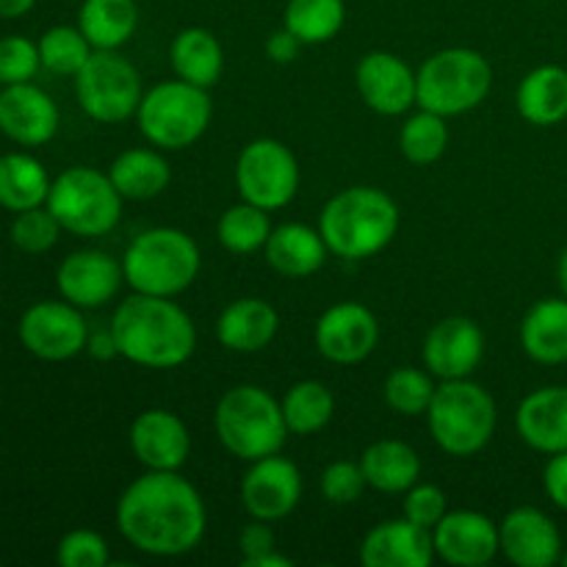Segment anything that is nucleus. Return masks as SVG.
<instances>
[{
	"instance_id": "f257e3e1",
	"label": "nucleus",
	"mask_w": 567,
	"mask_h": 567,
	"mask_svg": "<svg viewBox=\"0 0 567 567\" xmlns=\"http://www.w3.org/2000/svg\"><path fill=\"white\" fill-rule=\"evenodd\" d=\"M120 535L150 557H183L203 543L208 513L197 487L177 471H147L116 504Z\"/></svg>"
},
{
	"instance_id": "f03ea898",
	"label": "nucleus",
	"mask_w": 567,
	"mask_h": 567,
	"mask_svg": "<svg viewBox=\"0 0 567 567\" xmlns=\"http://www.w3.org/2000/svg\"><path fill=\"white\" fill-rule=\"evenodd\" d=\"M116 349L144 369H177L197 349V327L172 297L133 293L111 319Z\"/></svg>"
},
{
	"instance_id": "7ed1b4c3",
	"label": "nucleus",
	"mask_w": 567,
	"mask_h": 567,
	"mask_svg": "<svg viewBox=\"0 0 567 567\" xmlns=\"http://www.w3.org/2000/svg\"><path fill=\"white\" fill-rule=\"evenodd\" d=\"M399 205L382 188L352 186L324 205L319 233L332 255L343 260H365L382 252L396 238Z\"/></svg>"
},
{
	"instance_id": "20e7f679",
	"label": "nucleus",
	"mask_w": 567,
	"mask_h": 567,
	"mask_svg": "<svg viewBox=\"0 0 567 567\" xmlns=\"http://www.w3.org/2000/svg\"><path fill=\"white\" fill-rule=\"evenodd\" d=\"M199 266L203 258L197 241L177 227H153L138 233L122 258L125 282L133 291L172 299L197 280Z\"/></svg>"
},
{
	"instance_id": "39448f33",
	"label": "nucleus",
	"mask_w": 567,
	"mask_h": 567,
	"mask_svg": "<svg viewBox=\"0 0 567 567\" xmlns=\"http://www.w3.org/2000/svg\"><path fill=\"white\" fill-rule=\"evenodd\" d=\"M214 426L221 446L244 463L280 454L288 437L282 404L258 385L230 388L216 404Z\"/></svg>"
},
{
	"instance_id": "423d86ee",
	"label": "nucleus",
	"mask_w": 567,
	"mask_h": 567,
	"mask_svg": "<svg viewBox=\"0 0 567 567\" xmlns=\"http://www.w3.org/2000/svg\"><path fill=\"white\" fill-rule=\"evenodd\" d=\"M430 435L452 457H474L496 432V402L491 391L465 380H443L430 410Z\"/></svg>"
},
{
	"instance_id": "0eeeda50",
	"label": "nucleus",
	"mask_w": 567,
	"mask_h": 567,
	"mask_svg": "<svg viewBox=\"0 0 567 567\" xmlns=\"http://www.w3.org/2000/svg\"><path fill=\"white\" fill-rule=\"evenodd\" d=\"M491 86V61L480 50L446 48L421 64L415 103L441 116H457L480 109Z\"/></svg>"
},
{
	"instance_id": "6e6552de",
	"label": "nucleus",
	"mask_w": 567,
	"mask_h": 567,
	"mask_svg": "<svg viewBox=\"0 0 567 567\" xmlns=\"http://www.w3.org/2000/svg\"><path fill=\"white\" fill-rule=\"evenodd\" d=\"M214 105L208 89L186 81L155 83L138 103V131L153 147L186 150L208 131Z\"/></svg>"
},
{
	"instance_id": "1a4fd4ad",
	"label": "nucleus",
	"mask_w": 567,
	"mask_h": 567,
	"mask_svg": "<svg viewBox=\"0 0 567 567\" xmlns=\"http://www.w3.org/2000/svg\"><path fill=\"white\" fill-rule=\"evenodd\" d=\"M122 194L105 172L94 166H72L61 172L48 194L50 214L66 233L83 238L105 236L122 216Z\"/></svg>"
},
{
	"instance_id": "9d476101",
	"label": "nucleus",
	"mask_w": 567,
	"mask_h": 567,
	"mask_svg": "<svg viewBox=\"0 0 567 567\" xmlns=\"http://www.w3.org/2000/svg\"><path fill=\"white\" fill-rule=\"evenodd\" d=\"M75 94L86 116L103 125L136 116L142 103V75L120 50H94L75 75Z\"/></svg>"
},
{
	"instance_id": "9b49d317",
	"label": "nucleus",
	"mask_w": 567,
	"mask_h": 567,
	"mask_svg": "<svg viewBox=\"0 0 567 567\" xmlns=\"http://www.w3.org/2000/svg\"><path fill=\"white\" fill-rule=\"evenodd\" d=\"M236 186L241 199L258 205V208H286L299 192L297 158L277 138H255L238 155Z\"/></svg>"
},
{
	"instance_id": "f8f14e48",
	"label": "nucleus",
	"mask_w": 567,
	"mask_h": 567,
	"mask_svg": "<svg viewBox=\"0 0 567 567\" xmlns=\"http://www.w3.org/2000/svg\"><path fill=\"white\" fill-rule=\"evenodd\" d=\"M20 341L39 360H70L86 349L89 330L72 302H37L22 313Z\"/></svg>"
},
{
	"instance_id": "ddd939ff",
	"label": "nucleus",
	"mask_w": 567,
	"mask_h": 567,
	"mask_svg": "<svg viewBox=\"0 0 567 567\" xmlns=\"http://www.w3.org/2000/svg\"><path fill=\"white\" fill-rule=\"evenodd\" d=\"M380 341L377 316L360 302H338L316 321V349L338 365L363 363Z\"/></svg>"
},
{
	"instance_id": "4468645a",
	"label": "nucleus",
	"mask_w": 567,
	"mask_h": 567,
	"mask_svg": "<svg viewBox=\"0 0 567 567\" xmlns=\"http://www.w3.org/2000/svg\"><path fill=\"white\" fill-rule=\"evenodd\" d=\"M302 498V474L291 460L271 454L255 460L241 480V502L252 518L282 520L297 509Z\"/></svg>"
},
{
	"instance_id": "2eb2a0df",
	"label": "nucleus",
	"mask_w": 567,
	"mask_h": 567,
	"mask_svg": "<svg viewBox=\"0 0 567 567\" xmlns=\"http://www.w3.org/2000/svg\"><path fill=\"white\" fill-rule=\"evenodd\" d=\"M485 358V332L474 319L449 316L430 330L424 341V363L441 380H465Z\"/></svg>"
},
{
	"instance_id": "dca6fc26",
	"label": "nucleus",
	"mask_w": 567,
	"mask_h": 567,
	"mask_svg": "<svg viewBox=\"0 0 567 567\" xmlns=\"http://www.w3.org/2000/svg\"><path fill=\"white\" fill-rule=\"evenodd\" d=\"M358 92L371 111L382 116H399L415 105L419 75L410 64L388 50H374L358 64Z\"/></svg>"
},
{
	"instance_id": "f3484780",
	"label": "nucleus",
	"mask_w": 567,
	"mask_h": 567,
	"mask_svg": "<svg viewBox=\"0 0 567 567\" xmlns=\"http://www.w3.org/2000/svg\"><path fill=\"white\" fill-rule=\"evenodd\" d=\"M498 548L518 567H551L563 559V535L537 507H515L498 524Z\"/></svg>"
},
{
	"instance_id": "a211bd4d",
	"label": "nucleus",
	"mask_w": 567,
	"mask_h": 567,
	"mask_svg": "<svg viewBox=\"0 0 567 567\" xmlns=\"http://www.w3.org/2000/svg\"><path fill=\"white\" fill-rule=\"evenodd\" d=\"M122 282H125L122 264H116L109 252H100V249H81V252L66 255L55 275L61 297L75 308L86 310L109 305Z\"/></svg>"
},
{
	"instance_id": "6ab92c4d",
	"label": "nucleus",
	"mask_w": 567,
	"mask_h": 567,
	"mask_svg": "<svg viewBox=\"0 0 567 567\" xmlns=\"http://www.w3.org/2000/svg\"><path fill=\"white\" fill-rule=\"evenodd\" d=\"M435 554L454 567H482L491 563L498 548V526L476 509H454L432 529Z\"/></svg>"
},
{
	"instance_id": "aec40b11",
	"label": "nucleus",
	"mask_w": 567,
	"mask_h": 567,
	"mask_svg": "<svg viewBox=\"0 0 567 567\" xmlns=\"http://www.w3.org/2000/svg\"><path fill=\"white\" fill-rule=\"evenodd\" d=\"M59 105L31 81L11 83L0 92V131L17 144H48L59 133Z\"/></svg>"
},
{
	"instance_id": "412c9836",
	"label": "nucleus",
	"mask_w": 567,
	"mask_h": 567,
	"mask_svg": "<svg viewBox=\"0 0 567 567\" xmlns=\"http://www.w3.org/2000/svg\"><path fill=\"white\" fill-rule=\"evenodd\" d=\"M131 449L147 471H181L192 452V435L169 410H144L131 424Z\"/></svg>"
},
{
	"instance_id": "4be33fe9",
	"label": "nucleus",
	"mask_w": 567,
	"mask_h": 567,
	"mask_svg": "<svg viewBox=\"0 0 567 567\" xmlns=\"http://www.w3.org/2000/svg\"><path fill=\"white\" fill-rule=\"evenodd\" d=\"M435 557L432 532L408 518L382 520L360 543L365 567H430Z\"/></svg>"
},
{
	"instance_id": "5701e85b",
	"label": "nucleus",
	"mask_w": 567,
	"mask_h": 567,
	"mask_svg": "<svg viewBox=\"0 0 567 567\" xmlns=\"http://www.w3.org/2000/svg\"><path fill=\"white\" fill-rule=\"evenodd\" d=\"M520 441L540 454L567 452V388L548 385L532 391L515 413Z\"/></svg>"
},
{
	"instance_id": "b1692460",
	"label": "nucleus",
	"mask_w": 567,
	"mask_h": 567,
	"mask_svg": "<svg viewBox=\"0 0 567 567\" xmlns=\"http://www.w3.org/2000/svg\"><path fill=\"white\" fill-rule=\"evenodd\" d=\"M277 327H280V316L266 299L244 297L221 310L216 321V338L230 352L252 354L275 341Z\"/></svg>"
},
{
	"instance_id": "393cba45",
	"label": "nucleus",
	"mask_w": 567,
	"mask_h": 567,
	"mask_svg": "<svg viewBox=\"0 0 567 567\" xmlns=\"http://www.w3.org/2000/svg\"><path fill=\"white\" fill-rule=\"evenodd\" d=\"M264 249L271 269L282 277H293V280L316 275L330 252L321 233L308 225H299V221L275 227Z\"/></svg>"
},
{
	"instance_id": "a878e982",
	"label": "nucleus",
	"mask_w": 567,
	"mask_h": 567,
	"mask_svg": "<svg viewBox=\"0 0 567 567\" xmlns=\"http://www.w3.org/2000/svg\"><path fill=\"white\" fill-rule=\"evenodd\" d=\"M520 347L535 363H567V297L540 299L520 324Z\"/></svg>"
},
{
	"instance_id": "bb28decb",
	"label": "nucleus",
	"mask_w": 567,
	"mask_h": 567,
	"mask_svg": "<svg viewBox=\"0 0 567 567\" xmlns=\"http://www.w3.org/2000/svg\"><path fill=\"white\" fill-rule=\"evenodd\" d=\"M518 114L529 125L551 127L567 120V70L557 64H543L520 81L515 92Z\"/></svg>"
},
{
	"instance_id": "cd10ccee",
	"label": "nucleus",
	"mask_w": 567,
	"mask_h": 567,
	"mask_svg": "<svg viewBox=\"0 0 567 567\" xmlns=\"http://www.w3.org/2000/svg\"><path fill=\"white\" fill-rule=\"evenodd\" d=\"M169 61L181 81L210 89L225 70V50L208 28H186L172 42Z\"/></svg>"
},
{
	"instance_id": "c85d7f7f",
	"label": "nucleus",
	"mask_w": 567,
	"mask_h": 567,
	"mask_svg": "<svg viewBox=\"0 0 567 567\" xmlns=\"http://www.w3.org/2000/svg\"><path fill=\"white\" fill-rule=\"evenodd\" d=\"M365 482L380 493H408L421 476V460L410 443L377 441L360 457Z\"/></svg>"
},
{
	"instance_id": "c756f323",
	"label": "nucleus",
	"mask_w": 567,
	"mask_h": 567,
	"mask_svg": "<svg viewBox=\"0 0 567 567\" xmlns=\"http://www.w3.org/2000/svg\"><path fill=\"white\" fill-rule=\"evenodd\" d=\"M138 25L136 0H83L78 28L94 50H120Z\"/></svg>"
},
{
	"instance_id": "7c9ffc66",
	"label": "nucleus",
	"mask_w": 567,
	"mask_h": 567,
	"mask_svg": "<svg viewBox=\"0 0 567 567\" xmlns=\"http://www.w3.org/2000/svg\"><path fill=\"white\" fill-rule=\"evenodd\" d=\"M109 177L125 199H153L161 192H166L172 181V169L164 155L155 153V150L133 147L116 155Z\"/></svg>"
},
{
	"instance_id": "2f4dec72",
	"label": "nucleus",
	"mask_w": 567,
	"mask_h": 567,
	"mask_svg": "<svg viewBox=\"0 0 567 567\" xmlns=\"http://www.w3.org/2000/svg\"><path fill=\"white\" fill-rule=\"evenodd\" d=\"M50 177L33 155L9 153L0 158V205L6 210H31L48 203Z\"/></svg>"
},
{
	"instance_id": "473e14b6",
	"label": "nucleus",
	"mask_w": 567,
	"mask_h": 567,
	"mask_svg": "<svg viewBox=\"0 0 567 567\" xmlns=\"http://www.w3.org/2000/svg\"><path fill=\"white\" fill-rule=\"evenodd\" d=\"M280 404L288 432L293 435H316L330 424L332 413H336L332 391L319 380H302L291 385Z\"/></svg>"
},
{
	"instance_id": "72a5a7b5",
	"label": "nucleus",
	"mask_w": 567,
	"mask_h": 567,
	"mask_svg": "<svg viewBox=\"0 0 567 567\" xmlns=\"http://www.w3.org/2000/svg\"><path fill=\"white\" fill-rule=\"evenodd\" d=\"M271 230L275 227L269 221V210L258 208V205L247 203V199L227 208L221 214L219 227H216L221 247L233 255H252L264 249Z\"/></svg>"
},
{
	"instance_id": "f704fd0d",
	"label": "nucleus",
	"mask_w": 567,
	"mask_h": 567,
	"mask_svg": "<svg viewBox=\"0 0 567 567\" xmlns=\"http://www.w3.org/2000/svg\"><path fill=\"white\" fill-rule=\"evenodd\" d=\"M347 20L343 0H288L286 28L302 39V44H324L336 37Z\"/></svg>"
},
{
	"instance_id": "c9c22d12",
	"label": "nucleus",
	"mask_w": 567,
	"mask_h": 567,
	"mask_svg": "<svg viewBox=\"0 0 567 567\" xmlns=\"http://www.w3.org/2000/svg\"><path fill=\"white\" fill-rule=\"evenodd\" d=\"M399 147H402L404 158L410 164H435L449 147V127L446 116L435 114V111L421 109L419 114L410 116L399 133Z\"/></svg>"
},
{
	"instance_id": "e433bc0d",
	"label": "nucleus",
	"mask_w": 567,
	"mask_h": 567,
	"mask_svg": "<svg viewBox=\"0 0 567 567\" xmlns=\"http://www.w3.org/2000/svg\"><path fill=\"white\" fill-rule=\"evenodd\" d=\"M94 53V48L89 44V39L83 37L81 28L70 25H55L39 39V55H42L44 70L55 72V75H72L83 70V64L89 61V55Z\"/></svg>"
},
{
	"instance_id": "4c0bfd02",
	"label": "nucleus",
	"mask_w": 567,
	"mask_h": 567,
	"mask_svg": "<svg viewBox=\"0 0 567 567\" xmlns=\"http://www.w3.org/2000/svg\"><path fill=\"white\" fill-rule=\"evenodd\" d=\"M437 385L426 371L413 369V365H402V369L391 371L385 380V402L393 413L408 415H426L432 399H435Z\"/></svg>"
},
{
	"instance_id": "58836bf2",
	"label": "nucleus",
	"mask_w": 567,
	"mask_h": 567,
	"mask_svg": "<svg viewBox=\"0 0 567 567\" xmlns=\"http://www.w3.org/2000/svg\"><path fill=\"white\" fill-rule=\"evenodd\" d=\"M64 227L59 225L53 214H50L48 205H39V208L31 210H20L17 219L11 221V241H14L17 249L28 255H42L48 249L55 247L59 241V233Z\"/></svg>"
},
{
	"instance_id": "ea45409f",
	"label": "nucleus",
	"mask_w": 567,
	"mask_h": 567,
	"mask_svg": "<svg viewBox=\"0 0 567 567\" xmlns=\"http://www.w3.org/2000/svg\"><path fill=\"white\" fill-rule=\"evenodd\" d=\"M365 474L360 468V463H349V460H338V463H330L324 471H321V496L327 498L336 507H347V504H354L365 491Z\"/></svg>"
},
{
	"instance_id": "a19ab883",
	"label": "nucleus",
	"mask_w": 567,
	"mask_h": 567,
	"mask_svg": "<svg viewBox=\"0 0 567 567\" xmlns=\"http://www.w3.org/2000/svg\"><path fill=\"white\" fill-rule=\"evenodd\" d=\"M42 66L39 44L25 37L0 39V83H28Z\"/></svg>"
},
{
	"instance_id": "79ce46f5",
	"label": "nucleus",
	"mask_w": 567,
	"mask_h": 567,
	"mask_svg": "<svg viewBox=\"0 0 567 567\" xmlns=\"http://www.w3.org/2000/svg\"><path fill=\"white\" fill-rule=\"evenodd\" d=\"M55 559L61 567H103L111 563V551L103 535L92 529H75L61 537Z\"/></svg>"
},
{
	"instance_id": "37998d69",
	"label": "nucleus",
	"mask_w": 567,
	"mask_h": 567,
	"mask_svg": "<svg viewBox=\"0 0 567 567\" xmlns=\"http://www.w3.org/2000/svg\"><path fill=\"white\" fill-rule=\"evenodd\" d=\"M446 513H449L446 493H443L437 485L415 482V485L408 491V496H404V518L424 526V529L430 532L441 524V518Z\"/></svg>"
},
{
	"instance_id": "c03bdc74",
	"label": "nucleus",
	"mask_w": 567,
	"mask_h": 567,
	"mask_svg": "<svg viewBox=\"0 0 567 567\" xmlns=\"http://www.w3.org/2000/svg\"><path fill=\"white\" fill-rule=\"evenodd\" d=\"M238 548H241L244 554V563H252V559L275 551L277 543H275V532L269 529V520L255 518V524L244 526L241 535H238Z\"/></svg>"
},
{
	"instance_id": "a18cd8bd",
	"label": "nucleus",
	"mask_w": 567,
	"mask_h": 567,
	"mask_svg": "<svg viewBox=\"0 0 567 567\" xmlns=\"http://www.w3.org/2000/svg\"><path fill=\"white\" fill-rule=\"evenodd\" d=\"M543 485H546L548 498L567 513V452L551 454L543 471Z\"/></svg>"
},
{
	"instance_id": "49530a36",
	"label": "nucleus",
	"mask_w": 567,
	"mask_h": 567,
	"mask_svg": "<svg viewBox=\"0 0 567 567\" xmlns=\"http://www.w3.org/2000/svg\"><path fill=\"white\" fill-rule=\"evenodd\" d=\"M299 50H302V39L288 31V28H280V31L266 39V53L275 64H291V61H297Z\"/></svg>"
},
{
	"instance_id": "de8ad7c7",
	"label": "nucleus",
	"mask_w": 567,
	"mask_h": 567,
	"mask_svg": "<svg viewBox=\"0 0 567 567\" xmlns=\"http://www.w3.org/2000/svg\"><path fill=\"white\" fill-rule=\"evenodd\" d=\"M86 352L97 360H109V358H116V354H120L111 327L105 332H94V336H89Z\"/></svg>"
},
{
	"instance_id": "09e8293b",
	"label": "nucleus",
	"mask_w": 567,
	"mask_h": 567,
	"mask_svg": "<svg viewBox=\"0 0 567 567\" xmlns=\"http://www.w3.org/2000/svg\"><path fill=\"white\" fill-rule=\"evenodd\" d=\"M37 6V0H0V17L14 20V17L28 14Z\"/></svg>"
},
{
	"instance_id": "8fccbe9b",
	"label": "nucleus",
	"mask_w": 567,
	"mask_h": 567,
	"mask_svg": "<svg viewBox=\"0 0 567 567\" xmlns=\"http://www.w3.org/2000/svg\"><path fill=\"white\" fill-rule=\"evenodd\" d=\"M244 565L247 567H291L293 559L286 557V554H277V548H275V551L264 554V557L252 559V563H244Z\"/></svg>"
},
{
	"instance_id": "3c124183",
	"label": "nucleus",
	"mask_w": 567,
	"mask_h": 567,
	"mask_svg": "<svg viewBox=\"0 0 567 567\" xmlns=\"http://www.w3.org/2000/svg\"><path fill=\"white\" fill-rule=\"evenodd\" d=\"M559 286H563V293L567 297V249L559 258Z\"/></svg>"
},
{
	"instance_id": "603ef678",
	"label": "nucleus",
	"mask_w": 567,
	"mask_h": 567,
	"mask_svg": "<svg viewBox=\"0 0 567 567\" xmlns=\"http://www.w3.org/2000/svg\"><path fill=\"white\" fill-rule=\"evenodd\" d=\"M559 563H563V565H565V567H567V551H565V554H563V559H559Z\"/></svg>"
}]
</instances>
